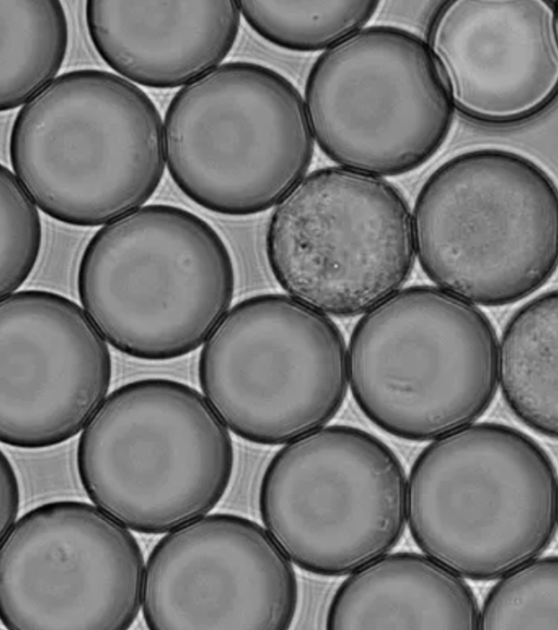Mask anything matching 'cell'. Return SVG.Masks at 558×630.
Returning a JSON list of instances; mask_svg holds the SVG:
<instances>
[{
	"label": "cell",
	"mask_w": 558,
	"mask_h": 630,
	"mask_svg": "<svg viewBox=\"0 0 558 630\" xmlns=\"http://www.w3.org/2000/svg\"><path fill=\"white\" fill-rule=\"evenodd\" d=\"M13 172L35 204L71 226H104L143 206L166 163L160 113L111 72L57 76L22 106L10 135Z\"/></svg>",
	"instance_id": "cell-1"
},
{
	"label": "cell",
	"mask_w": 558,
	"mask_h": 630,
	"mask_svg": "<svg viewBox=\"0 0 558 630\" xmlns=\"http://www.w3.org/2000/svg\"><path fill=\"white\" fill-rule=\"evenodd\" d=\"M230 252L199 216L150 204L104 225L77 270L83 308L120 352L146 361L184 356L229 311Z\"/></svg>",
	"instance_id": "cell-2"
},
{
	"label": "cell",
	"mask_w": 558,
	"mask_h": 630,
	"mask_svg": "<svg viewBox=\"0 0 558 630\" xmlns=\"http://www.w3.org/2000/svg\"><path fill=\"white\" fill-rule=\"evenodd\" d=\"M416 545L461 577L500 579L537 558L558 524V478L527 435L470 424L434 439L408 481Z\"/></svg>",
	"instance_id": "cell-3"
},
{
	"label": "cell",
	"mask_w": 558,
	"mask_h": 630,
	"mask_svg": "<svg viewBox=\"0 0 558 630\" xmlns=\"http://www.w3.org/2000/svg\"><path fill=\"white\" fill-rule=\"evenodd\" d=\"M413 227L426 276L473 304L514 303L558 267V186L513 150L474 148L442 162L417 194Z\"/></svg>",
	"instance_id": "cell-4"
},
{
	"label": "cell",
	"mask_w": 558,
	"mask_h": 630,
	"mask_svg": "<svg viewBox=\"0 0 558 630\" xmlns=\"http://www.w3.org/2000/svg\"><path fill=\"white\" fill-rule=\"evenodd\" d=\"M234 452L204 395L150 377L113 390L82 431L76 467L95 506L128 529L168 533L225 495Z\"/></svg>",
	"instance_id": "cell-5"
},
{
	"label": "cell",
	"mask_w": 558,
	"mask_h": 630,
	"mask_svg": "<svg viewBox=\"0 0 558 630\" xmlns=\"http://www.w3.org/2000/svg\"><path fill=\"white\" fill-rule=\"evenodd\" d=\"M495 329L473 303L439 287L399 290L356 323L349 342L352 396L383 431L430 440L472 424L498 384Z\"/></svg>",
	"instance_id": "cell-6"
},
{
	"label": "cell",
	"mask_w": 558,
	"mask_h": 630,
	"mask_svg": "<svg viewBox=\"0 0 558 630\" xmlns=\"http://www.w3.org/2000/svg\"><path fill=\"white\" fill-rule=\"evenodd\" d=\"M168 171L194 203L248 216L277 205L307 172L314 136L294 84L260 63L218 65L172 97L163 121Z\"/></svg>",
	"instance_id": "cell-7"
},
{
	"label": "cell",
	"mask_w": 558,
	"mask_h": 630,
	"mask_svg": "<svg viewBox=\"0 0 558 630\" xmlns=\"http://www.w3.org/2000/svg\"><path fill=\"white\" fill-rule=\"evenodd\" d=\"M203 395L239 437L288 444L324 427L345 399L348 350L327 314L281 293L246 298L203 344Z\"/></svg>",
	"instance_id": "cell-8"
},
{
	"label": "cell",
	"mask_w": 558,
	"mask_h": 630,
	"mask_svg": "<svg viewBox=\"0 0 558 630\" xmlns=\"http://www.w3.org/2000/svg\"><path fill=\"white\" fill-rule=\"evenodd\" d=\"M304 104L320 150L340 167L397 177L446 142L454 105L440 65L418 35L364 27L313 63Z\"/></svg>",
	"instance_id": "cell-9"
},
{
	"label": "cell",
	"mask_w": 558,
	"mask_h": 630,
	"mask_svg": "<svg viewBox=\"0 0 558 630\" xmlns=\"http://www.w3.org/2000/svg\"><path fill=\"white\" fill-rule=\"evenodd\" d=\"M258 506L265 528L296 566L347 576L400 541L408 481L397 455L373 434L324 426L276 452Z\"/></svg>",
	"instance_id": "cell-10"
},
{
	"label": "cell",
	"mask_w": 558,
	"mask_h": 630,
	"mask_svg": "<svg viewBox=\"0 0 558 630\" xmlns=\"http://www.w3.org/2000/svg\"><path fill=\"white\" fill-rule=\"evenodd\" d=\"M270 270L294 299L335 316L365 314L411 276L413 214L387 180L343 167L305 175L266 232Z\"/></svg>",
	"instance_id": "cell-11"
},
{
	"label": "cell",
	"mask_w": 558,
	"mask_h": 630,
	"mask_svg": "<svg viewBox=\"0 0 558 630\" xmlns=\"http://www.w3.org/2000/svg\"><path fill=\"white\" fill-rule=\"evenodd\" d=\"M144 573L134 535L97 506L40 505L1 537V622L10 630L128 629Z\"/></svg>",
	"instance_id": "cell-12"
},
{
	"label": "cell",
	"mask_w": 558,
	"mask_h": 630,
	"mask_svg": "<svg viewBox=\"0 0 558 630\" xmlns=\"http://www.w3.org/2000/svg\"><path fill=\"white\" fill-rule=\"evenodd\" d=\"M298 593L291 560L267 529L238 514L214 513L155 545L142 609L151 630L288 629Z\"/></svg>",
	"instance_id": "cell-13"
},
{
	"label": "cell",
	"mask_w": 558,
	"mask_h": 630,
	"mask_svg": "<svg viewBox=\"0 0 558 630\" xmlns=\"http://www.w3.org/2000/svg\"><path fill=\"white\" fill-rule=\"evenodd\" d=\"M0 439L22 449L85 428L110 387L107 340L84 308L46 290L0 299Z\"/></svg>",
	"instance_id": "cell-14"
},
{
	"label": "cell",
	"mask_w": 558,
	"mask_h": 630,
	"mask_svg": "<svg viewBox=\"0 0 558 630\" xmlns=\"http://www.w3.org/2000/svg\"><path fill=\"white\" fill-rule=\"evenodd\" d=\"M435 10L426 41L463 117L510 126L557 100L554 2L456 0L439 2Z\"/></svg>",
	"instance_id": "cell-15"
},
{
	"label": "cell",
	"mask_w": 558,
	"mask_h": 630,
	"mask_svg": "<svg viewBox=\"0 0 558 630\" xmlns=\"http://www.w3.org/2000/svg\"><path fill=\"white\" fill-rule=\"evenodd\" d=\"M89 38L120 75L151 88L185 86L220 65L240 28L238 1L86 2Z\"/></svg>",
	"instance_id": "cell-16"
},
{
	"label": "cell",
	"mask_w": 558,
	"mask_h": 630,
	"mask_svg": "<svg viewBox=\"0 0 558 630\" xmlns=\"http://www.w3.org/2000/svg\"><path fill=\"white\" fill-rule=\"evenodd\" d=\"M460 574L417 553L386 554L350 573L328 608V629H477Z\"/></svg>",
	"instance_id": "cell-17"
},
{
	"label": "cell",
	"mask_w": 558,
	"mask_h": 630,
	"mask_svg": "<svg viewBox=\"0 0 558 630\" xmlns=\"http://www.w3.org/2000/svg\"><path fill=\"white\" fill-rule=\"evenodd\" d=\"M498 379L511 411L558 439V290L521 307L499 344Z\"/></svg>",
	"instance_id": "cell-18"
},
{
	"label": "cell",
	"mask_w": 558,
	"mask_h": 630,
	"mask_svg": "<svg viewBox=\"0 0 558 630\" xmlns=\"http://www.w3.org/2000/svg\"><path fill=\"white\" fill-rule=\"evenodd\" d=\"M68 43L61 2L0 1L1 111L25 105L56 78Z\"/></svg>",
	"instance_id": "cell-19"
},
{
	"label": "cell",
	"mask_w": 558,
	"mask_h": 630,
	"mask_svg": "<svg viewBox=\"0 0 558 630\" xmlns=\"http://www.w3.org/2000/svg\"><path fill=\"white\" fill-rule=\"evenodd\" d=\"M250 27L274 46L327 50L364 28L378 1H238Z\"/></svg>",
	"instance_id": "cell-20"
},
{
	"label": "cell",
	"mask_w": 558,
	"mask_h": 630,
	"mask_svg": "<svg viewBox=\"0 0 558 630\" xmlns=\"http://www.w3.org/2000/svg\"><path fill=\"white\" fill-rule=\"evenodd\" d=\"M482 629H558V557L533 559L490 590Z\"/></svg>",
	"instance_id": "cell-21"
},
{
	"label": "cell",
	"mask_w": 558,
	"mask_h": 630,
	"mask_svg": "<svg viewBox=\"0 0 558 630\" xmlns=\"http://www.w3.org/2000/svg\"><path fill=\"white\" fill-rule=\"evenodd\" d=\"M0 299H3L16 292L33 271L43 231L38 206L14 172L3 165L0 168Z\"/></svg>",
	"instance_id": "cell-22"
},
{
	"label": "cell",
	"mask_w": 558,
	"mask_h": 630,
	"mask_svg": "<svg viewBox=\"0 0 558 630\" xmlns=\"http://www.w3.org/2000/svg\"><path fill=\"white\" fill-rule=\"evenodd\" d=\"M1 537L12 528L16 522L20 504V493L16 474L14 469L5 457L1 456Z\"/></svg>",
	"instance_id": "cell-23"
},
{
	"label": "cell",
	"mask_w": 558,
	"mask_h": 630,
	"mask_svg": "<svg viewBox=\"0 0 558 630\" xmlns=\"http://www.w3.org/2000/svg\"><path fill=\"white\" fill-rule=\"evenodd\" d=\"M554 7H555V12L557 15V20H558V1H554Z\"/></svg>",
	"instance_id": "cell-24"
}]
</instances>
